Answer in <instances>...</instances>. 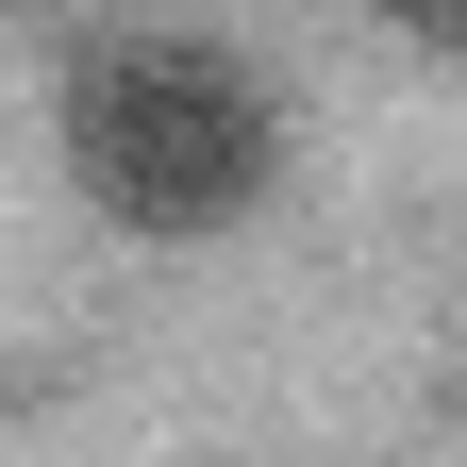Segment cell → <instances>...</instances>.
<instances>
[{"mask_svg": "<svg viewBox=\"0 0 467 467\" xmlns=\"http://www.w3.org/2000/svg\"><path fill=\"white\" fill-rule=\"evenodd\" d=\"M384 34H418V50H467V0H368Z\"/></svg>", "mask_w": 467, "mask_h": 467, "instance_id": "7a4b0ae2", "label": "cell"}, {"mask_svg": "<svg viewBox=\"0 0 467 467\" xmlns=\"http://www.w3.org/2000/svg\"><path fill=\"white\" fill-rule=\"evenodd\" d=\"M50 134H67V184L117 234H167V251L234 234L284 184V100L217 34H100L67 67V100H50Z\"/></svg>", "mask_w": 467, "mask_h": 467, "instance_id": "6da1fadb", "label": "cell"}, {"mask_svg": "<svg viewBox=\"0 0 467 467\" xmlns=\"http://www.w3.org/2000/svg\"><path fill=\"white\" fill-rule=\"evenodd\" d=\"M0 17H34V0H0Z\"/></svg>", "mask_w": 467, "mask_h": 467, "instance_id": "3957f363", "label": "cell"}]
</instances>
